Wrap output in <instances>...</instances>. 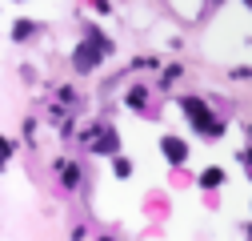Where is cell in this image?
Masks as SVG:
<instances>
[{
    "instance_id": "cell-3",
    "label": "cell",
    "mask_w": 252,
    "mask_h": 241,
    "mask_svg": "<svg viewBox=\"0 0 252 241\" xmlns=\"http://www.w3.org/2000/svg\"><path fill=\"white\" fill-rule=\"evenodd\" d=\"M160 149H164V157H168V161H176V165L188 157V145H184L180 137H164V141H160Z\"/></svg>"
},
{
    "instance_id": "cell-7",
    "label": "cell",
    "mask_w": 252,
    "mask_h": 241,
    "mask_svg": "<svg viewBox=\"0 0 252 241\" xmlns=\"http://www.w3.org/2000/svg\"><path fill=\"white\" fill-rule=\"evenodd\" d=\"M32 33H36V24H28V20H20L12 37H16V40H24V37H32Z\"/></svg>"
},
{
    "instance_id": "cell-10",
    "label": "cell",
    "mask_w": 252,
    "mask_h": 241,
    "mask_svg": "<svg viewBox=\"0 0 252 241\" xmlns=\"http://www.w3.org/2000/svg\"><path fill=\"white\" fill-rule=\"evenodd\" d=\"M244 4H248V8H252V0H244Z\"/></svg>"
},
{
    "instance_id": "cell-5",
    "label": "cell",
    "mask_w": 252,
    "mask_h": 241,
    "mask_svg": "<svg viewBox=\"0 0 252 241\" xmlns=\"http://www.w3.org/2000/svg\"><path fill=\"white\" fill-rule=\"evenodd\" d=\"M220 181H224V169H204V173H200V185H204V189H216Z\"/></svg>"
},
{
    "instance_id": "cell-2",
    "label": "cell",
    "mask_w": 252,
    "mask_h": 241,
    "mask_svg": "<svg viewBox=\"0 0 252 241\" xmlns=\"http://www.w3.org/2000/svg\"><path fill=\"white\" fill-rule=\"evenodd\" d=\"M180 105H184L188 120H192V125H196L200 133H208V137H220V120H212V113H208V105H204V101H196V97H184Z\"/></svg>"
},
{
    "instance_id": "cell-9",
    "label": "cell",
    "mask_w": 252,
    "mask_h": 241,
    "mask_svg": "<svg viewBox=\"0 0 252 241\" xmlns=\"http://www.w3.org/2000/svg\"><path fill=\"white\" fill-rule=\"evenodd\" d=\"M112 169H116V177H128V173H132V165L124 161V157H116V165H112Z\"/></svg>"
},
{
    "instance_id": "cell-8",
    "label": "cell",
    "mask_w": 252,
    "mask_h": 241,
    "mask_svg": "<svg viewBox=\"0 0 252 241\" xmlns=\"http://www.w3.org/2000/svg\"><path fill=\"white\" fill-rule=\"evenodd\" d=\"M144 97H148V93H144V88H140V84H136V88H132V93H128V105H132V109H136V105H144Z\"/></svg>"
},
{
    "instance_id": "cell-6",
    "label": "cell",
    "mask_w": 252,
    "mask_h": 241,
    "mask_svg": "<svg viewBox=\"0 0 252 241\" xmlns=\"http://www.w3.org/2000/svg\"><path fill=\"white\" fill-rule=\"evenodd\" d=\"M60 169H64V173H60V177H64V185H76V181H80V169L76 165H60Z\"/></svg>"
},
{
    "instance_id": "cell-4",
    "label": "cell",
    "mask_w": 252,
    "mask_h": 241,
    "mask_svg": "<svg viewBox=\"0 0 252 241\" xmlns=\"http://www.w3.org/2000/svg\"><path fill=\"white\" fill-rule=\"evenodd\" d=\"M92 149H96V153H116V149H120V141H116V133H112V129H104V133H96Z\"/></svg>"
},
{
    "instance_id": "cell-1",
    "label": "cell",
    "mask_w": 252,
    "mask_h": 241,
    "mask_svg": "<svg viewBox=\"0 0 252 241\" xmlns=\"http://www.w3.org/2000/svg\"><path fill=\"white\" fill-rule=\"evenodd\" d=\"M108 52H112V40H104L100 33H92V37L76 48V69H84V73H88V69L96 65L100 56H108Z\"/></svg>"
}]
</instances>
